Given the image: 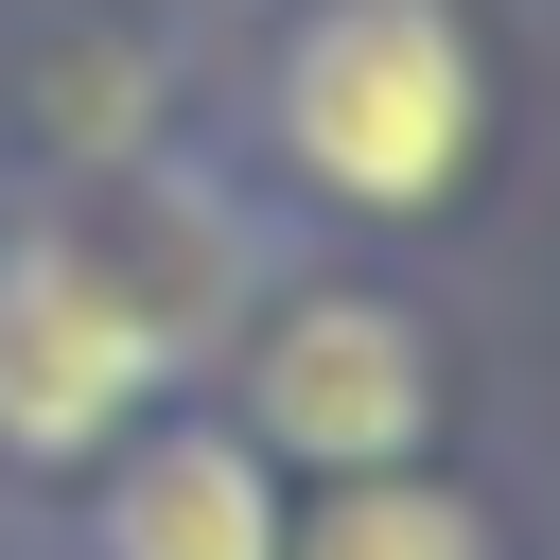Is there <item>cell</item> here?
I'll return each mask as SVG.
<instances>
[{
  "label": "cell",
  "mask_w": 560,
  "mask_h": 560,
  "mask_svg": "<svg viewBox=\"0 0 560 560\" xmlns=\"http://www.w3.org/2000/svg\"><path fill=\"white\" fill-rule=\"evenodd\" d=\"M420 420H438V350H420L402 298L315 280V298L262 315V350H245V438L262 455H298V472H402Z\"/></svg>",
  "instance_id": "7a4b0ae2"
},
{
  "label": "cell",
  "mask_w": 560,
  "mask_h": 560,
  "mask_svg": "<svg viewBox=\"0 0 560 560\" xmlns=\"http://www.w3.org/2000/svg\"><path fill=\"white\" fill-rule=\"evenodd\" d=\"M105 560H280V472L262 438H210V420H158L105 455Z\"/></svg>",
  "instance_id": "277c9868"
},
{
  "label": "cell",
  "mask_w": 560,
  "mask_h": 560,
  "mask_svg": "<svg viewBox=\"0 0 560 560\" xmlns=\"http://www.w3.org/2000/svg\"><path fill=\"white\" fill-rule=\"evenodd\" d=\"M280 560H490V525H472L438 472H332V508H315Z\"/></svg>",
  "instance_id": "5b68a950"
},
{
  "label": "cell",
  "mask_w": 560,
  "mask_h": 560,
  "mask_svg": "<svg viewBox=\"0 0 560 560\" xmlns=\"http://www.w3.org/2000/svg\"><path fill=\"white\" fill-rule=\"evenodd\" d=\"M140 385H158V315L88 245H0V455L70 472V455L122 438Z\"/></svg>",
  "instance_id": "3957f363"
},
{
  "label": "cell",
  "mask_w": 560,
  "mask_h": 560,
  "mask_svg": "<svg viewBox=\"0 0 560 560\" xmlns=\"http://www.w3.org/2000/svg\"><path fill=\"white\" fill-rule=\"evenodd\" d=\"M280 158L332 210H438L472 175V35L438 0H332L280 52Z\"/></svg>",
  "instance_id": "6da1fadb"
}]
</instances>
